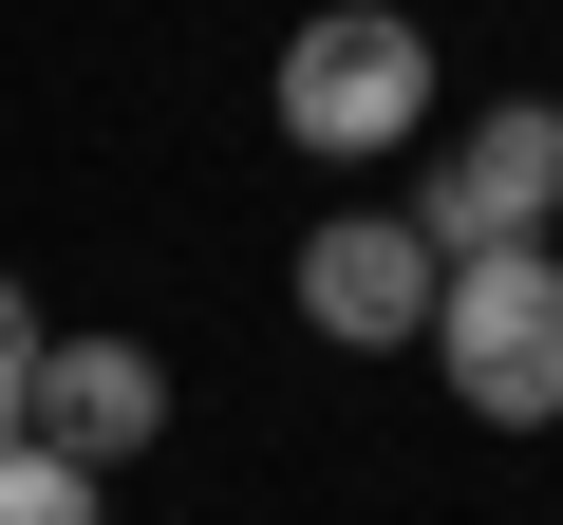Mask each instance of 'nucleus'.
I'll use <instances>...</instances> for the list:
<instances>
[{"instance_id": "1", "label": "nucleus", "mask_w": 563, "mask_h": 525, "mask_svg": "<svg viewBox=\"0 0 563 525\" xmlns=\"http://www.w3.org/2000/svg\"><path fill=\"white\" fill-rule=\"evenodd\" d=\"M282 132H301L320 169L413 150V132H432V38L395 20V0H320V20L282 38Z\"/></svg>"}, {"instance_id": "2", "label": "nucleus", "mask_w": 563, "mask_h": 525, "mask_svg": "<svg viewBox=\"0 0 563 525\" xmlns=\"http://www.w3.org/2000/svg\"><path fill=\"white\" fill-rule=\"evenodd\" d=\"M432 376H451V413H488V432H544V413H563V262H544V244L432 282Z\"/></svg>"}, {"instance_id": "3", "label": "nucleus", "mask_w": 563, "mask_h": 525, "mask_svg": "<svg viewBox=\"0 0 563 525\" xmlns=\"http://www.w3.org/2000/svg\"><path fill=\"white\" fill-rule=\"evenodd\" d=\"M544 225H563V94L451 113V150H432V188H413V244H432V262H507V244H544Z\"/></svg>"}, {"instance_id": "4", "label": "nucleus", "mask_w": 563, "mask_h": 525, "mask_svg": "<svg viewBox=\"0 0 563 525\" xmlns=\"http://www.w3.org/2000/svg\"><path fill=\"white\" fill-rule=\"evenodd\" d=\"M432 282H451V262L413 244V206H339V225H301V320L357 338V357H413V338H432Z\"/></svg>"}, {"instance_id": "5", "label": "nucleus", "mask_w": 563, "mask_h": 525, "mask_svg": "<svg viewBox=\"0 0 563 525\" xmlns=\"http://www.w3.org/2000/svg\"><path fill=\"white\" fill-rule=\"evenodd\" d=\"M151 432H169V357H151V338H57V357H38V450H57V469L113 488Z\"/></svg>"}, {"instance_id": "6", "label": "nucleus", "mask_w": 563, "mask_h": 525, "mask_svg": "<svg viewBox=\"0 0 563 525\" xmlns=\"http://www.w3.org/2000/svg\"><path fill=\"white\" fill-rule=\"evenodd\" d=\"M0 525H95V469H57V450L20 432V450H0Z\"/></svg>"}, {"instance_id": "7", "label": "nucleus", "mask_w": 563, "mask_h": 525, "mask_svg": "<svg viewBox=\"0 0 563 525\" xmlns=\"http://www.w3.org/2000/svg\"><path fill=\"white\" fill-rule=\"evenodd\" d=\"M38 357H57V338H38V301H20V282H0V450H20V432H38Z\"/></svg>"}]
</instances>
